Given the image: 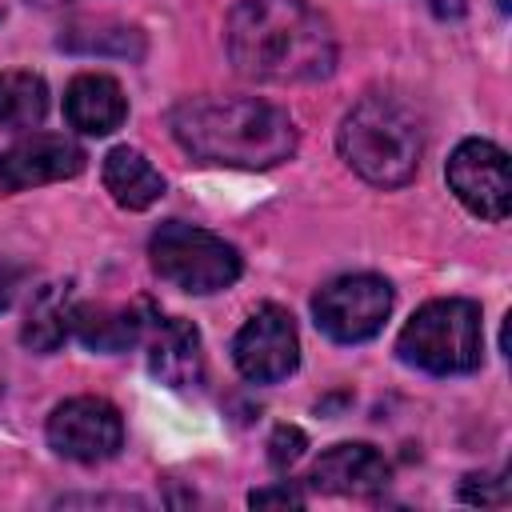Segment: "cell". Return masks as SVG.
I'll return each instance as SVG.
<instances>
[{
  "instance_id": "6da1fadb",
  "label": "cell",
  "mask_w": 512,
  "mask_h": 512,
  "mask_svg": "<svg viewBox=\"0 0 512 512\" xmlns=\"http://www.w3.org/2000/svg\"><path fill=\"white\" fill-rule=\"evenodd\" d=\"M224 44L236 72L264 84H312L336 68L332 24L308 0H240Z\"/></svg>"
},
{
  "instance_id": "7a4b0ae2",
  "label": "cell",
  "mask_w": 512,
  "mask_h": 512,
  "mask_svg": "<svg viewBox=\"0 0 512 512\" xmlns=\"http://www.w3.org/2000/svg\"><path fill=\"white\" fill-rule=\"evenodd\" d=\"M168 128L192 160L212 164V168H244V172L276 168L300 144L292 116L252 96L180 100L168 116Z\"/></svg>"
},
{
  "instance_id": "277c9868",
  "label": "cell",
  "mask_w": 512,
  "mask_h": 512,
  "mask_svg": "<svg viewBox=\"0 0 512 512\" xmlns=\"http://www.w3.org/2000/svg\"><path fill=\"white\" fill-rule=\"evenodd\" d=\"M396 352L408 368L428 376H464L480 368L484 332L480 308L472 300H428L396 336Z\"/></svg>"
},
{
  "instance_id": "8fae6325",
  "label": "cell",
  "mask_w": 512,
  "mask_h": 512,
  "mask_svg": "<svg viewBox=\"0 0 512 512\" xmlns=\"http://www.w3.org/2000/svg\"><path fill=\"white\" fill-rule=\"evenodd\" d=\"M388 476L392 468L372 444H332L308 468V484L332 496H376Z\"/></svg>"
},
{
  "instance_id": "4fadbf2b",
  "label": "cell",
  "mask_w": 512,
  "mask_h": 512,
  "mask_svg": "<svg viewBox=\"0 0 512 512\" xmlns=\"http://www.w3.org/2000/svg\"><path fill=\"white\" fill-rule=\"evenodd\" d=\"M156 324L148 304H76L72 332L92 352H124Z\"/></svg>"
},
{
  "instance_id": "44dd1931",
  "label": "cell",
  "mask_w": 512,
  "mask_h": 512,
  "mask_svg": "<svg viewBox=\"0 0 512 512\" xmlns=\"http://www.w3.org/2000/svg\"><path fill=\"white\" fill-rule=\"evenodd\" d=\"M248 504H252V508H272V504L300 508V504H304V492H300V488H292V484L284 480V484H272V488H256V492L248 496Z\"/></svg>"
},
{
  "instance_id": "d6986e66",
  "label": "cell",
  "mask_w": 512,
  "mask_h": 512,
  "mask_svg": "<svg viewBox=\"0 0 512 512\" xmlns=\"http://www.w3.org/2000/svg\"><path fill=\"white\" fill-rule=\"evenodd\" d=\"M460 500L464 504H480V508L508 504V480H504V472H472V476H464Z\"/></svg>"
},
{
  "instance_id": "ba28073f",
  "label": "cell",
  "mask_w": 512,
  "mask_h": 512,
  "mask_svg": "<svg viewBox=\"0 0 512 512\" xmlns=\"http://www.w3.org/2000/svg\"><path fill=\"white\" fill-rule=\"evenodd\" d=\"M448 188L456 200L480 220H508L512 208V180H508V152L492 140H460L448 156Z\"/></svg>"
},
{
  "instance_id": "3957f363",
  "label": "cell",
  "mask_w": 512,
  "mask_h": 512,
  "mask_svg": "<svg viewBox=\"0 0 512 512\" xmlns=\"http://www.w3.org/2000/svg\"><path fill=\"white\" fill-rule=\"evenodd\" d=\"M336 144L344 164L376 188H404L424 156V132L416 112L384 92L352 104V112L340 120Z\"/></svg>"
},
{
  "instance_id": "ac0fdd59",
  "label": "cell",
  "mask_w": 512,
  "mask_h": 512,
  "mask_svg": "<svg viewBox=\"0 0 512 512\" xmlns=\"http://www.w3.org/2000/svg\"><path fill=\"white\" fill-rule=\"evenodd\" d=\"M60 48H68V52H96V56H104V52H112V56H144V36L136 32V28H68L64 36H60Z\"/></svg>"
},
{
  "instance_id": "ffe728a7",
  "label": "cell",
  "mask_w": 512,
  "mask_h": 512,
  "mask_svg": "<svg viewBox=\"0 0 512 512\" xmlns=\"http://www.w3.org/2000/svg\"><path fill=\"white\" fill-rule=\"evenodd\" d=\"M304 448H308V436H304L296 424H280V428L268 436V460H272L276 472H288V468L304 456Z\"/></svg>"
},
{
  "instance_id": "2e32d148",
  "label": "cell",
  "mask_w": 512,
  "mask_h": 512,
  "mask_svg": "<svg viewBox=\"0 0 512 512\" xmlns=\"http://www.w3.org/2000/svg\"><path fill=\"white\" fill-rule=\"evenodd\" d=\"M104 188L112 200L128 212H144L164 196V176L136 152V148H112L104 156Z\"/></svg>"
},
{
  "instance_id": "603a6c76",
  "label": "cell",
  "mask_w": 512,
  "mask_h": 512,
  "mask_svg": "<svg viewBox=\"0 0 512 512\" xmlns=\"http://www.w3.org/2000/svg\"><path fill=\"white\" fill-rule=\"evenodd\" d=\"M440 20H460L464 16V8H468V0H424Z\"/></svg>"
},
{
  "instance_id": "30bf717a",
  "label": "cell",
  "mask_w": 512,
  "mask_h": 512,
  "mask_svg": "<svg viewBox=\"0 0 512 512\" xmlns=\"http://www.w3.org/2000/svg\"><path fill=\"white\" fill-rule=\"evenodd\" d=\"M84 148L72 136L60 132H32L16 140L8 152H0V196L36 188V184H56L72 180L84 172Z\"/></svg>"
},
{
  "instance_id": "8992f818",
  "label": "cell",
  "mask_w": 512,
  "mask_h": 512,
  "mask_svg": "<svg viewBox=\"0 0 512 512\" xmlns=\"http://www.w3.org/2000/svg\"><path fill=\"white\" fill-rule=\"evenodd\" d=\"M392 312V284L372 272H352L328 280L312 296L316 328L336 344H360L372 340Z\"/></svg>"
},
{
  "instance_id": "52a82bcc",
  "label": "cell",
  "mask_w": 512,
  "mask_h": 512,
  "mask_svg": "<svg viewBox=\"0 0 512 512\" xmlns=\"http://www.w3.org/2000/svg\"><path fill=\"white\" fill-rule=\"evenodd\" d=\"M48 444L56 456L76 464L112 460L124 444V420L104 396H72L48 416Z\"/></svg>"
},
{
  "instance_id": "5b68a950",
  "label": "cell",
  "mask_w": 512,
  "mask_h": 512,
  "mask_svg": "<svg viewBox=\"0 0 512 512\" xmlns=\"http://www.w3.org/2000/svg\"><path fill=\"white\" fill-rule=\"evenodd\" d=\"M148 256H152V268L176 284L180 292H192V296H208V292H224L240 280V252L208 232V228H192V224H180V220H168L152 232L148 240Z\"/></svg>"
},
{
  "instance_id": "7c38bea8",
  "label": "cell",
  "mask_w": 512,
  "mask_h": 512,
  "mask_svg": "<svg viewBox=\"0 0 512 512\" xmlns=\"http://www.w3.org/2000/svg\"><path fill=\"white\" fill-rule=\"evenodd\" d=\"M148 372L168 388H196L204 380V348L192 320L156 316L152 340H148Z\"/></svg>"
},
{
  "instance_id": "e0dca14e",
  "label": "cell",
  "mask_w": 512,
  "mask_h": 512,
  "mask_svg": "<svg viewBox=\"0 0 512 512\" xmlns=\"http://www.w3.org/2000/svg\"><path fill=\"white\" fill-rule=\"evenodd\" d=\"M48 112V84L36 72L12 68L0 72V128L4 132H24L36 128Z\"/></svg>"
},
{
  "instance_id": "7402d4cb",
  "label": "cell",
  "mask_w": 512,
  "mask_h": 512,
  "mask_svg": "<svg viewBox=\"0 0 512 512\" xmlns=\"http://www.w3.org/2000/svg\"><path fill=\"white\" fill-rule=\"evenodd\" d=\"M16 288H20V268L12 264H0V312L16 300Z\"/></svg>"
},
{
  "instance_id": "9c48e42d",
  "label": "cell",
  "mask_w": 512,
  "mask_h": 512,
  "mask_svg": "<svg viewBox=\"0 0 512 512\" xmlns=\"http://www.w3.org/2000/svg\"><path fill=\"white\" fill-rule=\"evenodd\" d=\"M232 360L240 376L252 384H276L292 376L300 364V336H296L292 316L280 304L256 308L232 340Z\"/></svg>"
},
{
  "instance_id": "cb8c5ba5",
  "label": "cell",
  "mask_w": 512,
  "mask_h": 512,
  "mask_svg": "<svg viewBox=\"0 0 512 512\" xmlns=\"http://www.w3.org/2000/svg\"><path fill=\"white\" fill-rule=\"evenodd\" d=\"M496 4H500V8H504V12H508V0H496Z\"/></svg>"
},
{
  "instance_id": "5bb4252c",
  "label": "cell",
  "mask_w": 512,
  "mask_h": 512,
  "mask_svg": "<svg viewBox=\"0 0 512 512\" xmlns=\"http://www.w3.org/2000/svg\"><path fill=\"white\" fill-rule=\"evenodd\" d=\"M64 116L84 136H108L128 116L124 88L104 72H80L64 92Z\"/></svg>"
},
{
  "instance_id": "9a60e30c",
  "label": "cell",
  "mask_w": 512,
  "mask_h": 512,
  "mask_svg": "<svg viewBox=\"0 0 512 512\" xmlns=\"http://www.w3.org/2000/svg\"><path fill=\"white\" fill-rule=\"evenodd\" d=\"M72 316H76V292L72 284H44L36 288L32 304H28V316H24V328H20V340L32 348V352H56L68 332H72Z\"/></svg>"
}]
</instances>
